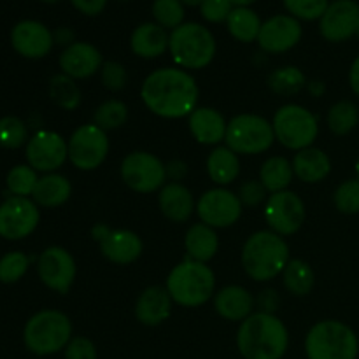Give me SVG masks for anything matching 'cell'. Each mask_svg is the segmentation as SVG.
I'll list each match as a JSON object with an SVG mask.
<instances>
[{"mask_svg":"<svg viewBox=\"0 0 359 359\" xmlns=\"http://www.w3.org/2000/svg\"><path fill=\"white\" fill-rule=\"evenodd\" d=\"M25 156L34 170L53 174L69 160V142L60 133L41 130L28 140Z\"/></svg>","mask_w":359,"mask_h":359,"instance_id":"16","label":"cell"},{"mask_svg":"<svg viewBox=\"0 0 359 359\" xmlns=\"http://www.w3.org/2000/svg\"><path fill=\"white\" fill-rule=\"evenodd\" d=\"M276 140L272 123L258 114H238L228 121L224 142L237 154H262Z\"/></svg>","mask_w":359,"mask_h":359,"instance_id":"9","label":"cell"},{"mask_svg":"<svg viewBox=\"0 0 359 359\" xmlns=\"http://www.w3.org/2000/svg\"><path fill=\"white\" fill-rule=\"evenodd\" d=\"M121 179L137 193H153L161 189L167 181L165 163L146 151H133L121 161Z\"/></svg>","mask_w":359,"mask_h":359,"instance_id":"10","label":"cell"},{"mask_svg":"<svg viewBox=\"0 0 359 359\" xmlns=\"http://www.w3.org/2000/svg\"><path fill=\"white\" fill-rule=\"evenodd\" d=\"M104 65L100 51L90 42H74L60 55V69L62 74L77 79H88L95 76Z\"/></svg>","mask_w":359,"mask_h":359,"instance_id":"21","label":"cell"},{"mask_svg":"<svg viewBox=\"0 0 359 359\" xmlns=\"http://www.w3.org/2000/svg\"><path fill=\"white\" fill-rule=\"evenodd\" d=\"M167 168V179H170L172 182H179L186 177L188 174V167H186L184 161L181 160H172L165 165Z\"/></svg>","mask_w":359,"mask_h":359,"instance_id":"49","label":"cell"},{"mask_svg":"<svg viewBox=\"0 0 359 359\" xmlns=\"http://www.w3.org/2000/svg\"><path fill=\"white\" fill-rule=\"evenodd\" d=\"M154 23L165 30H175L184 23V4L181 0H154L153 2Z\"/></svg>","mask_w":359,"mask_h":359,"instance_id":"39","label":"cell"},{"mask_svg":"<svg viewBox=\"0 0 359 359\" xmlns=\"http://www.w3.org/2000/svg\"><path fill=\"white\" fill-rule=\"evenodd\" d=\"M65 359H97V347L86 337H72L69 346L63 351Z\"/></svg>","mask_w":359,"mask_h":359,"instance_id":"46","label":"cell"},{"mask_svg":"<svg viewBox=\"0 0 359 359\" xmlns=\"http://www.w3.org/2000/svg\"><path fill=\"white\" fill-rule=\"evenodd\" d=\"M93 119L95 125L100 126L105 132L116 130L125 125L126 119H128V107L121 100H107L102 105H98Z\"/></svg>","mask_w":359,"mask_h":359,"instance_id":"38","label":"cell"},{"mask_svg":"<svg viewBox=\"0 0 359 359\" xmlns=\"http://www.w3.org/2000/svg\"><path fill=\"white\" fill-rule=\"evenodd\" d=\"M189 132L203 146H217L226 137V119L212 107H196L188 116Z\"/></svg>","mask_w":359,"mask_h":359,"instance_id":"23","label":"cell"},{"mask_svg":"<svg viewBox=\"0 0 359 359\" xmlns=\"http://www.w3.org/2000/svg\"><path fill=\"white\" fill-rule=\"evenodd\" d=\"M158 205L161 214L172 223H186L195 212V198L181 182H168L160 189Z\"/></svg>","mask_w":359,"mask_h":359,"instance_id":"24","label":"cell"},{"mask_svg":"<svg viewBox=\"0 0 359 359\" xmlns=\"http://www.w3.org/2000/svg\"><path fill=\"white\" fill-rule=\"evenodd\" d=\"M238 200L242 202V205L245 207H258L259 203L265 202L266 189L265 186L258 181H245L244 184H241L237 193Z\"/></svg>","mask_w":359,"mask_h":359,"instance_id":"47","label":"cell"},{"mask_svg":"<svg viewBox=\"0 0 359 359\" xmlns=\"http://www.w3.org/2000/svg\"><path fill=\"white\" fill-rule=\"evenodd\" d=\"M41 2H44V4H58L60 0H41Z\"/></svg>","mask_w":359,"mask_h":359,"instance_id":"56","label":"cell"},{"mask_svg":"<svg viewBox=\"0 0 359 359\" xmlns=\"http://www.w3.org/2000/svg\"><path fill=\"white\" fill-rule=\"evenodd\" d=\"M72 195V184L69 179L62 174H46L39 177L37 186L34 189V202L37 205L46 207V209H55V207L63 205Z\"/></svg>","mask_w":359,"mask_h":359,"instance_id":"28","label":"cell"},{"mask_svg":"<svg viewBox=\"0 0 359 359\" xmlns=\"http://www.w3.org/2000/svg\"><path fill=\"white\" fill-rule=\"evenodd\" d=\"M119 2H128V0H119Z\"/></svg>","mask_w":359,"mask_h":359,"instance_id":"59","label":"cell"},{"mask_svg":"<svg viewBox=\"0 0 359 359\" xmlns=\"http://www.w3.org/2000/svg\"><path fill=\"white\" fill-rule=\"evenodd\" d=\"M286 290L294 297H307L316 283V273L312 266L304 259H290L283 272Z\"/></svg>","mask_w":359,"mask_h":359,"instance_id":"33","label":"cell"},{"mask_svg":"<svg viewBox=\"0 0 359 359\" xmlns=\"http://www.w3.org/2000/svg\"><path fill=\"white\" fill-rule=\"evenodd\" d=\"M305 354L309 359H358L359 339L346 323L326 319L309 330Z\"/></svg>","mask_w":359,"mask_h":359,"instance_id":"6","label":"cell"},{"mask_svg":"<svg viewBox=\"0 0 359 359\" xmlns=\"http://www.w3.org/2000/svg\"><path fill=\"white\" fill-rule=\"evenodd\" d=\"M349 86L354 91V95L359 97V55L354 58L353 65L349 69Z\"/></svg>","mask_w":359,"mask_h":359,"instance_id":"52","label":"cell"},{"mask_svg":"<svg viewBox=\"0 0 359 359\" xmlns=\"http://www.w3.org/2000/svg\"><path fill=\"white\" fill-rule=\"evenodd\" d=\"M307 90L311 91L312 97H321V95L325 93L326 86H325V83H323V81H311V83L307 84Z\"/></svg>","mask_w":359,"mask_h":359,"instance_id":"53","label":"cell"},{"mask_svg":"<svg viewBox=\"0 0 359 359\" xmlns=\"http://www.w3.org/2000/svg\"><path fill=\"white\" fill-rule=\"evenodd\" d=\"M37 273L46 287L60 294H67L77 273L74 256L60 245H51L39 256Z\"/></svg>","mask_w":359,"mask_h":359,"instance_id":"15","label":"cell"},{"mask_svg":"<svg viewBox=\"0 0 359 359\" xmlns=\"http://www.w3.org/2000/svg\"><path fill=\"white\" fill-rule=\"evenodd\" d=\"M41 221L39 205L25 196H9L0 203V237L21 241L32 235Z\"/></svg>","mask_w":359,"mask_h":359,"instance_id":"13","label":"cell"},{"mask_svg":"<svg viewBox=\"0 0 359 359\" xmlns=\"http://www.w3.org/2000/svg\"><path fill=\"white\" fill-rule=\"evenodd\" d=\"M233 2L231 0H203L200 6L203 20L209 23H223L233 11Z\"/></svg>","mask_w":359,"mask_h":359,"instance_id":"45","label":"cell"},{"mask_svg":"<svg viewBox=\"0 0 359 359\" xmlns=\"http://www.w3.org/2000/svg\"><path fill=\"white\" fill-rule=\"evenodd\" d=\"M168 37L163 27L158 23H142L133 30L132 37H130V48H132L133 55L139 58L153 60L163 55L168 49Z\"/></svg>","mask_w":359,"mask_h":359,"instance_id":"26","label":"cell"},{"mask_svg":"<svg viewBox=\"0 0 359 359\" xmlns=\"http://www.w3.org/2000/svg\"><path fill=\"white\" fill-rule=\"evenodd\" d=\"M242 202L237 193L226 188H214L203 193L196 202L200 221L210 228H228L242 216Z\"/></svg>","mask_w":359,"mask_h":359,"instance_id":"14","label":"cell"},{"mask_svg":"<svg viewBox=\"0 0 359 359\" xmlns=\"http://www.w3.org/2000/svg\"><path fill=\"white\" fill-rule=\"evenodd\" d=\"M269 88L277 95L290 97V95L300 93L307 88V77L298 67L287 65L283 69L273 70L269 76Z\"/></svg>","mask_w":359,"mask_h":359,"instance_id":"35","label":"cell"},{"mask_svg":"<svg viewBox=\"0 0 359 359\" xmlns=\"http://www.w3.org/2000/svg\"><path fill=\"white\" fill-rule=\"evenodd\" d=\"M302 25L297 18L290 14H277L262 25L258 35L259 48L270 55H280L300 42Z\"/></svg>","mask_w":359,"mask_h":359,"instance_id":"19","label":"cell"},{"mask_svg":"<svg viewBox=\"0 0 359 359\" xmlns=\"http://www.w3.org/2000/svg\"><path fill=\"white\" fill-rule=\"evenodd\" d=\"M214 309L226 321H244L252 314L255 298L245 287L226 286L214 297Z\"/></svg>","mask_w":359,"mask_h":359,"instance_id":"25","label":"cell"},{"mask_svg":"<svg viewBox=\"0 0 359 359\" xmlns=\"http://www.w3.org/2000/svg\"><path fill=\"white\" fill-rule=\"evenodd\" d=\"M272 126L276 139L291 151L312 147L319 133L318 118L298 104H287L277 109Z\"/></svg>","mask_w":359,"mask_h":359,"instance_id":"8","label":"cell"},{"mask_svg":"<svg viewBox=\"0 0 359 359\" xmlns=\"http://www.w3.org/2000/svg\"><path fill=\"white\" fill-rule=\"evenodd\" d=\"M359 125V109L349 100H340L328 112V128L335 135H347Z\"/></svg>","mask_w":359,"mask_h":359,"instance_id":"36","label":"cell"},{"mask_svg":"<svg viewBox=\"0 0 359 359\" xmlns=\"http://www.w3.org/2000/svg\"><path fill=\"white\" fill-rule=\"evenodd\" d=\"M109 154V137L105 130L95 123L83 125L69 139V160L76 168L84 172L95 170Z\"/></svg>","mask_w":359,"mask_h":359,"instance_id":"11","label":"cell"},{"mask_svg":"<svg viewBox=\"0 0 359 359\" xmlns=\"http://www.w3.org/2000/svg\"><path fill=\"white\" fill-rule=\"evenodd\" d=\"M70 4L86 16H98L107 6V0H70Z\"/></svg>","mask_w":359,"mask_h":359,"instance_id":"48","label":"cell"},{"mask_svg":"<svg viewBox=\"0 0 359 359\" xmlns=\"http://www.w3.org/2000/svg\"><path fill=\"white\" fill-rule=\"evenodd\" d=\"M39 182L37 170L30 167V165H16L9 170L6 179L7 189L13 196H28L34 195V189Z\"/></svg>","mask_w":359,"mask_h":359,"instance_id":"37","label":"cell"},{"mask_svg":"<svg viewBox=\"0 0 359 359\" xmlns=\"http://www.w3.org/2000/svg\"><path fill=\"white\" fill-rule=\"evenodd\" d=\"M28 128L16 116L0 118V146L6 149H20L28 144Z\"/></svg>","mask_w":359,"mask_h":359,"instance_id":"40","label":"cell"},{"mask_svg":"<svg viewBox=\"0 0 359 359\" xmlns=\"http://www.w3.org/2000/svg\"><path fill=\"white\" fill-rule=\"evenodd\" d=\"M216 39L200 23H182L168 37V51L181 69H205L216 56Z\"/></svg>","mask_w":359,"mask_h":359,"instance_id":"7","label":"cell"},{"mask_svg":"<svg viewBox=\"0 0 359 359\" xmlns=\"http://www.w3.org/2000/svg\"><path fill=\"white\" fill-rule=\"evenodd\" d=\"M100 79L109 91H121L128 83V72L119 62H105L100 69Z\"/></svg>","mask_w":359,"mask_h":359,"instance_id":"44","label":"cell"},{"mask_svg":"<svg viewBox=\"0 0 359 359\" xmlns=\"http://www.w3.org/2000/svg\"><path fill=\"white\" fill-rule=\"evenodd\" d=\"M172 297L167 287L149 286L140 293L135 304V318L144 326H158L170 318Z\"/></svg>","mask_w":359,"mask_h":359,"instance_id":"22","label":"cell"},{"mask_svg":"<svg viewBox=\"0 0 359 359\" xmlns=\"http://www.w3.org/2000/svg\"><path fill=\"white\" fill-rule=\"evenodd\" d=\"M291 165H293L294 175L307 184L325 181L332 172V160L325 151L318 149V147L297 151Z\"/></svg>","mask_w":359,"mask_h":359,"instance_id":"27","label":"cell"},{"mask_svg":"<svg viewBox=\"0 0 359 359\" xmlns=\"http://www.w3.org/2000/svg\"><path fill=\"white\" fill-rule=\"evenodd\" d=\"M216 276L207 263L184 259L167 277V291L172 300L186 309L200 307L212 298Z\"/></svg>","mask_w":359,"mask_h":359,"instance_id":"4","label":"cell"},{"mask_svg":"<svg viewBox=\"0 0 359 359\" xmlns=\"http://www.w3.org/2000/svg\"><path fill=\"white\" fill-rule=\"evenodd\" d=\"M207 174L217 186H228L241 174L238 154L228 146H217L207 158Z\"/></svg>","mask_w":359,"mask_h":359,"instance_id":"30","label":"cell"},{"mask_svg":"<svg viewBox=\"0 0 359 359\" xmlns=\"http://www.w3.org/2000/svg\"><path fill=\"white\" fill-rule=\"evenodd\" d=\"M290 245L272 230L252 233L242 248V266L258 283L276 279L290 263Z\"/></svg>","mask_w":359,"mask_h":359,"instance_id":"3","label":"cell"},{"mask_svg":"<svg viewBox=\"0 0 359 359\" xmlns=\"http://www.w3.org/2000/svg\"><path fill=\"white\" fill-rule=\"evenodd\" d=\"M182 4H184V6H189V7H196V6H202V2L203 0H181Z\"/></svg>","mask_w":359,"mask_h":359,"instance_id":"55","label":"cell"},{"mask_svg":"<svg viewBox=\"0 0 359 359\" xmlns=\"http://www.w3.org/2000/svg\"><path fill=\"white\" fill-rule=\"evenodd\" d=\"M11 44L14 51L23 58L41 60L51 53L55 37L46 25L34 20H25L14 25L11 32Z\"/></svg>","mask_w":359,"mask_h":359,"instance_id":"20","label":"cell"},{"mask_svg":"<svg viewBox=\"0 0 359 359\" xmlns=\"http://www.w3.org/2000/svg\"><path fill=\"white\" fill-rule=\"evenodd\" d=\"M30 258L21 251H11L0 258V283L14 284L27 273Z\"/></svg>","mask_w":359,"mask_h":359,"instance_id":"41","label":"cell"},{"mask_svg":"<svg viewBox=\"0 0 359 359\" xmlns=\"http://www.w3.org/2000/svg\"><path fill=\"white\" fill-rule=\"evenodd\" d=\"M91 233L100 244L104 258L114 265H130L142 255V241L135 231L111 230L105 224H97Z\"/></svg>","mask_w":359,"mask_h":359,"instance_id":"17","label":"cell"},{"mask_svg":"<svg viewBox=\"0 0 359 359\" xmlns=\"http://www.w3.org/2000/svg\"><path fill=\"white\" fill-rule=\"evenodd\" d=\"M198 84L184 69H158L144 79L140 98L153 114L165 119H181L198 104Z\"/></svg>","mask_w":359,"mask_h":359,"instance_id":"1","label":"cell"},{"mask_svg":"<svg viewBox=\"0 0 359 359\" xmlns=\"http://www.w3.org/2000/svg\"><path fill=\"white\" fill-rule=\"evenodd\" d=\"M290 346L286 325L269 312H255L241 323L237 349L244 359H283Z\"/></svg>","mask_w":359,"mask_h":359,"instance_id":"2","label":"cell"},{"mask_svg":"<svg viewBox=\"0 0 359 359\" xmlns=\"http://www.w3.org/2000/svg\"><path fill=\"white\" fill-rule=\"evenodd\" d=\"M49 97L58 107L65 111H76L81 105L83 95H81L79 86L72 77L65 74H56L49 81Z\"/></svg>","mask_w":359,"mask_h":359,"instance_id":"34","label":"cell"},{"mask_svg":"<svg viewBox=\"0 0 359 359\" xmlns=\"http://www.w3.org/2000/svg\"><path fill=\"white\" fill-rule=\"evenodd\" d=\"M72 340V323L69 316L60 311L46 309L27 321L23 330V342L35 356H51L65 351Z\"/></svg>","mask_w":359,"mask_h":359,"instance_id":"5","label":"cell"},{"mask_svg":"<svg viewBox=\"0 0 359 359\" xmlns=\"http://www.w3.org/2000/svg\"><path fill=\"white\" fill-rule=\"evenodd\" d=\"M293 165L284 156H272L259 168V182L269 193L286 191L293 181Z\"/></svg>","mask_w":359,"mask_h":359,"instance_id":"31","label":"cell"},{"mask_svg":"<svg viewBox=\"0 0 359 359\" xmlns=\"http://www.w3.org/2000/svg\"><path fill=\"white\" fill-rule=\"evenodd\" d=\"M359 4L356 0H335L319 20V32L328 42H346L356 35Z\"/></svg>","mask_w":359,"mask_h":359,"instance_id":"18","label":"cell"},{"mask_svg":"<svg viewBox=\"0 0 359 359\" xmlns=\"http://www.w3.org/2000/svg\"><path fill=\"white\" fill-rule=\"evenodd\" d=\"M333 202L339 212L353 216L359 214V181L358 179H349L344 181L342 184L337 188L335 195H333Z\"/></svg>","mask_w":359,"mask_h":359,"instance_id":"43","label":"cell"},{"mask_svg":"<svg viewBox=\"0 0 359 359\" xmlns=\"http://www.w3.org/2000/svg\"><path fill=\"white\" fill-rule=\"evenodd\" d=\"M226 25L231 37L237 39L238 42L249 44V42L258 41L263 23L258 14L249 7H233L231 14L228 16Z\"/></svg>","mask_w":359,"mask_h":359,"instance_id":"32","label":"cell"},{"mask_svg":"<svg viewBox=\"0 0 359 359\" xmlns=\"http://www.w3.org/2000/svg\"><path fill=\"white\" fill-rule=\"evenodd\" d=\"M231 2H233L235 7H248L251 6V4L258 2V0H231Z\"/></svg>","mask_w":359,"mask_h":359,"instance_id":"54","label":"cell"},{"mask_svg":"<svg viewBox=\"0 0 359 359\" xmlns=\"http://www.w3.org/2000/svg\"><path fill=\"white\" fill-rule=\"evenodd\" d=\"M184 245L189 259L207 263L216 256L217 249H219V238H217L214 228L203 223H196L186 231Z\"/></svg>","mask_w":359,"mask_h":359,"instance_id":"29","label":"cell"},{"mask_svg":"<svg viewBox=\"0 0 359 359\" xmlns=\"http://www.w3.org/2000/svg\"><path fill=\"white\" fill-rule=\"evenodd\" d=\"M283 2L290 16L305 21L321 20L330 6L328 0H283Z\"/></svg>","mask_w":359,"mask_h":359,"instance_id":"42","label":"cell"},{"mask_svg":"<svg viewBox=\"0 0 359 359\" xmlns=\"http://www.w3.org/2000/svg\"><path fill=\"white\" fill-rule=\"evenodd\" d=\"M279 305V298H277L276 291L266 290L262 291V297H259V307H262V312H269V314H273V311Z\"/></svg>","mask_w":359,"mask_h":359,"instance_id":"50","label":"cell"},{"mask_svg":"<svg viewBox=\"0 0 359 359\" xmlns=\"http://www.w3.org/2000/svg\"><path fill=\"white\" fill-rule=\"evenodd\" d=\"M356 179L359 181V158H358V161H356Z\"/></svg>","mask_w":359,"mask_h":359,"instance_id":"57","label":"cell"},{"mask_svg":"<svg viewBox=\"0 0 359 359\" xmlns=\"http://www.w3.org/2000/svg\"><path fill=\"white\" fill-rule=\"evenodd\" d=\"M307 210L305 203L297 193L279 191L272 193L265 203V219L270 230L280 237L297 233L304 224Z\"/></svg>","mask_w":359,"mask_h":359,"instance_id":"12","label":"cell"},{"mask_svg":"<svg viewBox=\"0 0 359 359\" xmlns=\"http://www.w3.org/2000/svg\"><path fill=\"white\" fill-rule=\"evenodd\" d=\"M356 35H358V39H359V23H358V30H356Z\"/></svg>","mask_w":359,"mask_h":359,"instance_id":"58","label":"cell"},{"mask_svg":"<svg viewBox=\"0 0 359 359\" xmlns=\"http://www.w3.org/2000/svg\"><path fill=\"white\" fill-rule=\"evenodd\" d=\"M53 37H55V44L63 46V48H69L70 44L76 42V34L74 30H70L69 27H60L53 32Z\"/></svg>","mask_w":359,"mask_h":359,"instance_id":"51","label":"cell"}]
</instances>
